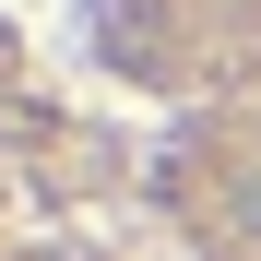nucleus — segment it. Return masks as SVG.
<instances>
[{"instance_id":"obj_1","label":"nucleus","mask_w":261,"mask_h":261,"mask_svg":"<svg viewBox=\"0 0 261 261\" xmlns=\"http://www.w3.org/2000/svg\"><path fill=\"white\" fill-rule=\"evenodd\" d=\"M249 214H261V178H249Z\"/></svg>"}]
</instances>
